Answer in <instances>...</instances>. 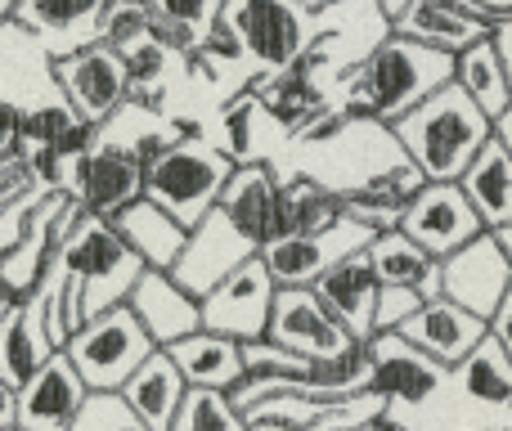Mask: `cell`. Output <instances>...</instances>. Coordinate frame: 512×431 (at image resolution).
I'll use <instances>...</instances> for the list:
<instances>
[{"label": "cell", "mask_w": 512, "mask_h": 431, "mask_svg": "<svg viewBox=\"0 0 512 431\" xmlns=\"http://www.w3.org/2000/svg\"><path fill=\"white\" fill-rule=\"evenodd\" d=\"M288 5H297V9H306V14H319V9H328V5H337V0H288Z\"/></svg>", "instance_id": "obj_38"}, {"label": "cell", "mask_w": 512, "mask_h": 431, "mask_svg": "<svg viewBox=\"0 0 512 431\" xmlns=\"http://www.w3.org/2000/svg\"><path fill=\"white\" fill-rule=\"evenodd\" d=\"M0 149H14V108L5 104V99H0Z\"/></svg>", "instance_id": "obj_36"}, {"label": "cell", "mask_w": 512, "mask_h": 431, "mask_svg": "<svg viewBox=\"0 0 512 431\" xmlns=\"http://www.w3.org/2000/svg\"><path fill=\"white\" fill-rule=\"evenodd\" d=\"M418 185H423V176H418L409 162H400V167L378 171V176H369V180H360V185L342 189V194H337V203H342L346 220L364 225L369 234H382V229H396L400 212H405V198L414 194Z\"/></svg>", "instance_id": "obj_27"}, {"label": "cell", "mask_w": 512, "mask_h": 431, "mask_svg": "<svg viewBox=\"0 0 512 431\" xmlns=\"http://www.w3.org/2000/svg\"><path fill=\"white\" fill-rule=\"evenodd\" d=\"M364 261H369L378 288L409 292L414 301L436 297V256L423 252L418 243H409L400 229H382L364 243Z\"/></svg>", "instance_id": "obj_24"}, {"label": "cell", "mask_w": 512, "mask_h": 431, "mask_svg": "<svg viewBox=\"0 0 512 431\" xmlns=\"http://www.w3.org/2000/svg\"><path fill=\"white\" fill-rule=\"evenodd\" d=\"M396 229L409 243H418L423 252H432L436 261H441L454 247H463L468 238L481 234V220L468 207V198L459 194L454 180H423V185L405 198V212H400Z\"/></svg>", "instance_id": "obj_15"}, {"label": "cell", "mask_w": 512, "mask_h": 431, "mask_svg": "<svg viewBox=\"0 0 512 431\" xmlns=\"http://www.w3.org/2000/svg\"><path fill=\"white\" fill-rule=\"evenodd\" d=\"M436 292L468 315L490 319L495 306L512 292V225L481 229L463 247L436 261Z\"/></svg>", "instance_id": "obj_8"}, {"label": "cell", "mask_w": 512, "mask_h": 431, "mask_svg": "<svg viewBox=\"0 0 512 431\" xmlns=\"http://www.w3.org/2000/svg\"><path fill=\"white\" fill-rule=\"evenodd\" d=\"M274 198H279V167L270 158L239 162L212 212L185 229V247L167 274L189 297H203L221 274H230L274 238Z\"/></svg>", "instance_id": "obj_1"}, {"label": "cell", "mask_w": 512, "mask_h": 431, "mask_svg": "<svg viewBox=\"0 0 512 431\" xmlns=\"http://www.w3.org/2000/svg\"><path fill=\"white\" fill-rule=\"evenodd\" d=\"M270 301H274V279L265 274L261 256H248L198 297V324L207 333L230 337V342H256V337H265Z\"/></svg>", "instance_id": "obj_11"}, {"label": "cell", "mask_w": 512, "mask_h": 431, "mask_svg": "<svg viewBox=\"0 0 512 431\" xmlns=\"http://www.w3.org/2000/svg\"><path fill=\"white\" fill-rule=\"evenodd\" d=\"M450 81L490 117V122H499V117L512 108V63L490 45V36H481V41H472L468 50L454 54Z\"/></svg>", "instance_id": "obj_29"}, {"label": "cell", "mask_w": 512, "mask_h": 431, "mask_svg": "<svg viewBox=\"0 0 512 431\" xmlns=\"http://www.w3.org/2000/svg\"><path fill=\"white\" fill-rule=\"evenodd\" d=\"M324 68H328V50L324 45H310L306 54H297V59L288 63V68L248 81V90L256 95V104H261L265 122H270L283 140H292L301 126L315 122V117L328 108V95H324V86H319V72Z\"/></svg>", "instance_id": "obj_14"}, {"label": "cell", "mask_w": 512, "mask_h": 431, "mask_svg": "<svg viewBox=\"0 0 512 431\" xmlns=\"http://www.w3.org/2000/svg\"><path fill=\"white\" fill-rule=\"evenodd\" d=\"M0 158H9V153H5V149H0Z\"/></svg>", "instance_id": "obj_41"}, {"label": "cell", "mask_w": 512, "mask_h": 431, "mask_svg": "<svg viewBox=\"0 0 512 431\" xmlns=\"http://www.w3.org/2000/svg\"><path fill=\"white\" fill-rule=\"evenodd\" d=\"M68 431H149V427L131 414V405L117 391H86Z\"/></svg>", "instance_id": "obj_34"}, {"label": "cell", "mask_w": 512, "mask_h": 431, "mask_svg": "<svg viewBox=\"0 0 512 431\" xmlns=\"http://www.w3.org/2000/svg\"><path fill=\"white\" fill-rule=\"evenodd\" d=\"M315 14L288 5V0H221L216 27L234 36L243 50V63L256 68V77L288 68L297 54L315 45Z\"/></svg>", "instance_id": "obj_6"}, {"label": "cell", "mask_w": 512, "mask_h": 431, "mask_svg": "<svg viewBox=\"0 0 512 431\" xmlns=\"http://www.w3.org/2000/svg\"><path fill=\"white\" fill-rule=\"evenodd\" d=\"M450 382L477 414L490 423H508L512 414V351L495 337H481L459 364H450Z\"/></svg>", "instance_id": "obj_21"}, {"label": "cell", "mask_w": 512, "mask_h": 431, "mask_svg": "<svg viewBox=\"0 0 512 431\" xmlns=\"http://www.w3.org/2000/svg\"><path fill=\"white\" fill-rule=\"evenodd\" d=\"M234 162L216 149L212 140H180L167 135L158 149L144 153V176H140V198L162 207L180 225H198L216 207L225 180H230Z\"/></svg>", "instance_id": "obj_4"}, {"label": "cell", "mask_w": 512, "mask_h": 431, "mask_svg": "<svg viewBox=\"0 0 512 431\" xmlns=\"http://www.w3.org/2000/svg\"><path fill=\"white\" fill-rule=\"evenodd\" d=\"M454 72V54L418 45L409 36L387 32L360 54V63L342 72V108L355 117L391 126L432 90H441Z\"/></svg>", "instance_id": "obj_2"}, {"label": "cell", "mask_w": 512, "mask_h": 431, "mask_svg": "<svg viewBox=\"0 0 512 431\" xmlns=\"http://www.w3.org/2000/svg\"><path fill=\"white\" fill-rule=\"evenodd\" d=\"M369 229L355 225V220H333L328 229H315V234H283V238H270L261 247V265L265 274L274 279V288H310L324 270H333L342 256L351 252H364L369 243Z\"/></svg>", "instance_id": "obj_13"}, {"label": "cell", "mask_w": 512, "mask_h": 431, "mask_svg": "<svg viewBox=\"0 0 512 431\" xmlns=\"http://www.w3.org/2000/svg\"><path fill=\"white\" fill-rule=\"evenodd\" d=\"M342 220L337 189L306 171H279V198H274V238L283 234H315Z\"/></svg>", "instance_id": "obj_30"}, {"label": "cell", "mask_w": 512, "mask_h": 431, "mask_svg": "<svg viewBox=\"0 0 512 431\" xmlns=\"http://www.w3.org/2000/svg\"><path fill=\"white\" fill-rule=\"evenodd\" d=\"M108 225H113V234L131 247L135 261H140L144 270H171L180 247H185V225L171 220L162 207H153L149 198L126 203L122 212L108 216Z\"/></svg>", "instance_id": "obj_25"}, {"label": "cell", "mask_w": 512, "mask_h": 431, "mask_svg": "<svg viewBox=\"0 0 512 431\" xmlns=\"http://www.w3.org/2000/svg\"><path fill=\"white\" fill-rule=\"evenodd\" d=\"M490 131L495 122L454 81H445L423 104H414L405 117L391 122V140L400 144L405 162L423 180H459V171L490 140Z\"/></svg>", "instance_id": "obj_3"}, {"label": "cell", "mask_w": 512, "mask_h": 431, "mask_svg": "<svg viewBox=\"0 0 512 431\" xmlns=\"http://www.w3.org/2000/svg\"><path fill=\"white\" fill-rule=\"evenodd\" d=\"M50 351L54 346H50V337H45L41 319H36L32 297L5 301V306H0V382L14 391L27 373L41 369Z\"/></svg>", "instance_id": "obj_31"}, {"label": "cell", "mask_w": 512, "mask_h": 431, "mask_svg": "<svg viewBox=\"0 0 512 431\" xmlns=\"http://www.w3.org/2000/svg\"><path fill=\"white\" fill-rule=\"evenodd\" d=\"M54 81H59V95L72 113L86 126H108L117 113H126L131 104V72H126V59L104 41L77 45V50L50 59Z\"/></svg>", "instance_id": "obj_9"}, {"label": "cell", "mask_w": 512, "mask_h": 431, "mask_svg": "<svg viewBox=\"0 0 512 431\" xmlns=\"http://www.w3.org/2000/svg\"><path fill=\"white\" fill-rule=\"evenodd\" d=\"M117 396L131 405V414L140 418L149 431H167L171 414H176V405H180V396H185V378H180L176 364L167 360V351L153 346V351L140 360V369L117 387Z\"/></svg>", "instance_id": "obj_28"}, {"label": "cell", "mask_w": 512, "mask_h": 431, "mask_svg": "<svg viewBox=\"0 0 512 431\" xmlns=\"http://www.w3.org/2000/svg\"><path fill=\"white\" fill-rule=\"evenodd\" d=\"M490 431H512V423H495V427H490Z\"/></svg>", "instance_id": "obj_39"}, {"label": "cell", "mask_w": 512, "mask_h": 431, "mask_svg": "<svg viewBox=\"0 0 512 431\" xmlns=\"http://www.w3.org/2000/svg\"><path fill=\"white\" fill-rule=\"evenodd\" d=\"M0 431H23V427H14V423H9V427H0Z\"/></svg>", "instance_id": "obj_40"}, {"label": "cell", "mask_w": 512, "mask_h": 431, "mask_svg": "<svg viewBox=\"0 0 512 431\" xmlns=\"http://www.w3.org/2000/svg\"><path fill=\"white\" fill-rule=\"evenodd\" d=\"M144 5L158 18H167V23L185 27L194 41H203L216 27V18H221V0H144Z\"/></svg>", "instance_id": "obj_35"}, {"label": "cell", "mask_w": 512, "mask_h": 431, "mask_svg": "<svg viewBox=\"0 0 512 431\" xmlns=\"http://www.w3.org/2000/svg\"><path fill=\"white\" fill-rule=\"evenodd\" d=\"M459 194L477 212L481 229L512 225V144L490 131V140L472 153V162L459 171Z\"/></svg>", "instance_id": "obj_22"}, {"label": "cell", "mask_w": 512, "mask_h": 431, "mask_svg": "<svg viewBox=\"0 0 512 431\" xmlns=\"http://www.w3.org/2000/svg\"><path fill=\"white\" fill-rule=\"evenodd\" d=\"M140 176H144V153L126 144H104L95 135L81 158H72L68 167V198L90 216H113L126 203L140 198Z\"/></svg>", "instance_id": "obj_12"}, {"label": "cell", "mask_w": 512, "mask_h": 431, "mask_svg": "<svg viewBox=\"0 0 512 431\" xmlns=\"http://www.w3.org/2000/svg\"><path fill=\"white\" fill-rule=\"evenodd\" d=\"M14 423V391L0 382V427H9Z\"/></svg>", "instance_id": "obj_37"}, {"label": "cell", "mask_w": 512, "mask_h": 431, "mask_svg": "<svg viewBox=\"0 0 512 431\" xmlns=\"http://www.w3.org/2000/svg\"><path fill=\"white\" fill-rule=\"evenodd\" d=\"M86 400V382L63 351H50L36 373L14 387V427L23 431H68L72 414Z\"/></svg>", "instance_id": "obj_17"}, {"label": "cell", "mask_w": 512, "mask_h": 431, "mask_svg": "<svg viewBox=\"0 0 512 431\" xmlns=\"http://www.w3.org/2000/svg\"><path fill=\"white\" fill-rule=\"evenodd\" d=\"M167 360L176 364V373L185 378V387H212V391H234L243 382V355L239 342L221 333H207V328H194L189 337L162 346Z\"/></svg>", "instance_id": "obj_26"}, {"label": "cell", "mask_w": 512, "mask_h": 431, "mask_svg": "<svg viewBox=\"0 0 512 431\" xmlns=\"http://www.w3.org/2000/svg\"><path fill=\"white\" fill-rule=\"evenodd\" d=\"M153 351V337L140 328V319L117 301V306L90 315L77 333L63 342V355L77 369V378L86 382V391H117L140 360Z\"/></svg>", "instance_id": "obj_7"}, {"label": "cell", "mask_w": 512, "mask_h": 431, "mask_svg": "<svg viewBox=\"0 0 512 431\" xmlns=\"http://www.w3.org/2000/svg\"><path fill=\"white\" fill-rule=\"evenodd\" d=\"M122 306L140 319V328L153 337V346H171L189 337L198 324V297H189L167 270H140L126 288Z\"/></svg>", "instance_id": "obj_19"}, {"label": "cell", "mask_w": 512, "mask_h": 431, "mask_svg": "<svg viewBox=\"0 0 512 431\" xmlns=\"http://www.w3.org/2000/svg\"><path fill=\"white\" fill-rule=\"evenodd\" d=\"M216 126H221V135H216L212 144L234 162V167H239V162H261L265 158V140H261L265 113H261V104H256V95L248 86H243L239 95L225 99Z\"/></svg>", "instance_id": "obj_32"}, {"label": "cell", "mask_w": 512, "mask_h": 431, "mask_svg": "<svg viewBox=\"0 0 512 431\" xmlns=\"http://www.w3.org/2000/svg\"><path fill=\"white\" fill-rule=\"evenodd\" d=\"M265 337L274 346L306 355V360H333V355L355 346V337L328 315V306L315 297V288H274Z\"/></svg>", "instance_id": "obj_16"}, {"label": "cell", "mask_w": 512, "mask_h": 431, "mask_svg": "<svg viewBox=\"0 0 512 431\" xmlns=\"http://www.w3.org/2000/svg\"><path fill=\"white\" fill-rule=\"evenodd\" d=\"M104 9H108V0H14L9 23L32 32L45 45V54L59 59V54L95 41Z\"/></svg>", "instance_id": "obj_20"}, {"label": "cell", "mask_w": 512, "mask_h": 431, "mask_svg": "<svg viewBox=\"0 0 512 431\" xmlns=\"http://www.w3.org/2000/svg\"><path fill=\"white\" fill-rule=\"evenodd\" d=\"M391 333H396L400 342H409L414 351H423L427 360H436V364L450 369V364H459L463 355L486 337V319L468 315L463 306H454V301H445L441 292H436V297L418 301Z\"/></svg>", "instance_id": "obj_18"}, {"label": "cell", "mask_w": 512, "mask_h": 431, "mask_svg": "<svg viewBox=\"0 0 512 431\" xmlns=\"http://www.w3.org/2000/svg\"><path fill=\"white\" fill-rule=\"evenodd\" d=\"M315 297L328 306V315L355 337V342H369L373 337V310H378V279H373L364 252H351L324 270L315 283Z\"/></svg>", "instance_id": "obj_23"}, {"label": "cell", "mask_w": 512, "mask_h": 431, "mask_svg": "<svg viewBox=\"0 0 512 431\" xmlns=\"http://www.w3.org/2000/svg\"><path fill=\"white\" fill-rule=\"evenodd\" d=\"M167 431H248V423H243V414L230 405L225 391L185 387V396H180Z\"/></svg>", "instance_id": "obj_33"}, {"label": "cell", "mask_w": 512, "mask_h": 431, "mask_svg": "<svg viewBox=\"0 0 512 431\" xmlns=\"http://www.w3.org/2000/svg\"><path fill=\"white\" fill-rule=\"evenodd\" d=\"M373 5L382 9L387 32L409 36L418 45H432L441 54L468 50L499 18H508V14H490L477 0H373Z\"/></svg>", "instance_id": "obj_10"}, {"label": "cell", "mask_w": 512, "mask_h": 431, "mask_svg": "<svg viewBox=\"0 0 512 431\" xmlns=\"http://www.w3.org/2000/svg\"><path fill=\"white\" fill-rule=\"evenodd\" d=\"M50 270L68 274V279L77 283L81 301H86V319H90V315H99V310L117 306L144 265L135 261V252L113 234V225H108L104 216H90L77 207V216L68 220L59 247H54Z\"/></svg>", "instance_id": "obj_5"}]
</instances>
